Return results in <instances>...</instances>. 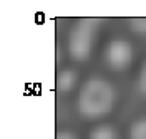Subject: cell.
<instances>
[{
  "label": "cell",
  "mask_w": 146,
  "mask_h": 139,
  "mask_svg": "<svg viewBox=\"0 0 146 139\" xmlns=\"http://www.w3.org/2000/svg\"><path fill=\"white\" fill-rule=\"evenodd\" d=\"M136 86H138V91L146 98V61H145V65L141 66V71H139V74H138Z\"/></svg>",
  "instance_id": "cell-8"
},
{
  "label": "cell",
  "mask_w": 146,
  "mask_h": 139,
  "mask_svg": "<svg viewBox=\"0 0 146 139\" xmlns=\"http://www.w3.org/2000/svg\"><path fill=\"white\" fill-rule=\"evenodd\" d=\"M129 28L138 35H146V17H135L129 20Z\"/></svg>",
  "instance_id": "cell-7"
},
{
  "label": "cell",
  "mask_w": 146,
  "mask_h": 139,
  "mask_svg": "<svg viewBox=\"0 0 146 139\" xmlns=\"http://www.w3.org/2000/svg\"><path fill=\"white\" fill-rule=\"evenodd\" d=\"M55 139H78V138H76L73 132H70V131H60Z\"/></svg>",
  "instance_id": "cell-9"
},
{
  "label": "cell",
  "mask_w": 146,
  "mask_h": 139,
  "mask_svg": "<svg viewBox=\"0 0 146 139\" xmlns=\"http://www.w3.org/2000/svg\"><path fill=\"white\" fill-rule=\"evenodd\" d=\"M116 101L115 86L105 78H90L83 83L78 93L76 108L86 119H98L111 113Z\"/></svg>",
  "instance_id": "cell-1"
},
{
  "label": "cell",
  "mask_w": 146,
  "mask_h": 139,
  "mask_svg": "<svg viewBox=\"0 0 146 139\" xmlns=\"http://www.w3.org/2000/svg\"><path fill=\"white\" fill-rule=\"evenodd\" d=\"M100 23L98 18H82L75 23L68 35V53L75 61H86L90 58Z\"/></svg>",
  "instance_id": "cell-2"
},
{
  "label": "cell",
  "mask_w": 146,
  "mask_h": 139,
  "mask_svg": "<svg viewBox=\"0 0 146 139\" xmlns=\"http://www.w3.org/2000/svg\"><path fill=\"white\" fill-rule=\"evenodd\" d=\"M105 60L106 65L115 70V71H123L133 61V46L129 42L123 38H116L113 42H110L105 51Z\"/></svg>",
  "instance_id": "cell-3"
},
{
  "label": "cell",
  "mask_w": 146,
  "mask_h": 139,
  "mask_svg": "<svg viewBox=\"0 0 146 139\" xmlns=\"http://www.w3.org/2000/svg\"><path fill=\"white\" fill-rule=\"evenodd\" d=\"M78 81V74L73 70H63L56 74V88L62 93H70L76 86Z\"/></svg>",
  "instance_id": "cell-4"
},
{
  "label": "cell",
  "mask_w": 146,
  "mask_h": 139,
  "mask_svg": "<svg viewBox=\"0 0 146 139\" xmlns=\"http://www.w3.org/2000/svg\"><path fill=\"white\" fill-rule=\"evenodd\" d=\"M129 139H146V118L138 119L129 128Z\"/></svg>",
  "instance_id": "cell-6"
},
{
  "label": "cell",
  "mask_w": 146,
  "mask_h": 139,
  "mask_svg": "<svg viewBox=\"0 0 146 139\" xmlns=\"http://www.w3.org/2000/svg\"><path fill=\"white\" fill-rule=\"evenodd\" d=\"M88 139H118V132L110 124H100L95 129H91Z\"/></svg>",
  "instance_id": "cell-5"
}]
</instances>
